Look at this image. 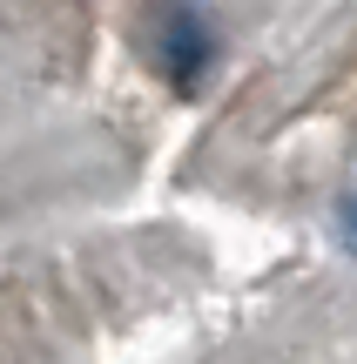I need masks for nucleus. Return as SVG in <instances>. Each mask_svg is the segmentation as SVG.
<instances>
[{"mask_svg":"<svg viewBox=\"0 0 357 364\" xmlns=\"http://www.w3.org/2000/svg\"><path fill=\"white\" fill-rule=\"evenodd\" d=\"M209 61H216V34L202 27V14L196 7H169V21H162V75L175 88H196L209 75Z\"/></svg>","mask_w":357,"mask_h":364,"instance_id":"nucleus-1","label":"nucleus"}]
</instances>
